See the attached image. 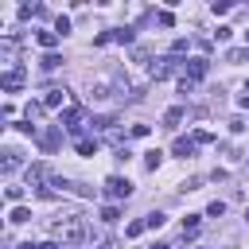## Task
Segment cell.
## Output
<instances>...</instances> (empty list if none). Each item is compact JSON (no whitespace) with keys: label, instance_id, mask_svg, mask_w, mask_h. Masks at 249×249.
<instances>
[{"label":"cell","instance_id":"cell-1","mask_svg":"<svg viewBox=\"0 0 249 249\" xmlns=\"http://www.w3.org/2000/svg\"><path fill=\"white\" fill-rule=\"evenodd\" d=\"M51 233H54V241H62V245H78V241H86L89 237V226H86V218H62V222H54L51 226Z\"/></svg>","mask_w":249,"mask_h":249},{"label":"cell","instance_id":"cell-2","mask_svg":"<svg viewBox=\"0 0 249 249\" xmlns=\"http://www.w3.org/2000/svg\"><path fill=\"white\" fill-rule=\"evenodd\" d=\"M206 70H210L206 58H187V62H183V78H187V82H202Z\"/></svg>","mask_w":249,"mask_h":249},{"label":"cell","instance_id":"cell-3","mask_svg":"<svg viewBox=\"0 0 249 249\" xmlns=\"http://www.w3.org/2000/svg\"><path fill=\"white\" fill-rule=\"evenodd\" d=\"M105 195H109V198H128V195H132V183L121 179V175H109V179H105Z\"/></svg>","mask_w":249,"mask_h":249},{"label":"cell","instance_id":"cell-4","mask_svg":"<svg viewBox=\"0 0 249 249\" xmlns=\"http://www.w3.org/2000/svg\"><path fill=\"white\" fill-rule=\"evenodd\" d=\"M39 144H43V152H54V148L62 144V124H51V128H43V132H39Z\"/></svg>","mask_w":249,"mask_h":249},{"label":"cell","instance_id":"cell-5","mask_svg":"<svg viewBox=\"0 0 249 249\" xmlns=\"http://www.w3.org/2000/svg\"><path fill=\"white\" fill-rule=\"evenodd\" d=\"M0 86H4V89H8V93H16V89H19V86H23V70H19V66H12V70H8V74H4V78H0Z\"/></svg>","mask_w":249,"mask_h":249},{"label":"cell","instance_id":"cell-6","mask_svg":"<svg viewBox=\"0 0 249 249\" xmlns=\"http://www.w3.org/2000/svg\"><path fill=\"white\" fill-rule=\"evenodd\" d=\"M175 66H179V62H175V54H171V58H160V62H152V78L160 82V78H167Z\"/></svg>","mask_w":249,"mask_h":249},{"label":"cell","instance_id":"cell-7","mask_svg":"<svg viewBox=\"0 0 249 249\" xmlns=\"http://www.w3.org/2000/svg\"><path fill=\"white\" fill-rule=\"evenodd\" d=\"M19 163H23V156H19L16 148H4V160H0V167H4V175H12V171H16Z\"/></svg>","mask_w":249,"mask_h":249},{"label":"cell","instance_id":"cell-8","mask_svg":"<svg viewBox=\"0 0 249 249\" xmlns=\"http://www.w3.org/2000/svg\"><path fill=\"white\" fill-rule=\"evenodd\" d=\"M62 101H66V89H62V86H51V89H47V97H43V105H47V109H54V105H62Z\"/></svg>","mask_w":249,"mask_h":249},{"label":"cell","instance_id":"cell-9","mask_svg":"<svg viewBox=\"0 0 249 249\" xmlns=\"http://www.w3.org/2000/svg\"><path fill=\"white\" fill-rule=\"evenodd\" d=\"M183 117H187V109H183V105L167 109V113H163V128H179V121H183Z\"/></svg>","mask_w":249,"mask_h":249},{"label":"cell","instance_id":"cell-10","mask_svg":"<svg viewBox=\"0 0 249 249\" xmlns=\"http://www.w3.org/2000/svg\"><path fill=\"white\" fill-rule=\"evenodd\" d=\"M8 222H12V226H23V222H31V210H27V206H12Z\"/></svg>","mask_w":249,"mask_h":249},{"label":"cell","instance_id":"cell-11","mask_svg":"<svg viewBox=\"0 0 249 249\" xmlns=\"http://www.w3.org/2000/svg\"><path fill=\"white\" fill-rule=\"evenodd\" d=\"M35 43H39V47H47V51H51V47H54V43H58V31H39V35H35ZM51 54H54V51H51Z\"/></svg>","mask_w":249,"mask_h":249},{"label":"cell","instance_id":"cell-12","mask_svg":"<svg viewBox=\"0 0 249 249\" xmlns=\"http://www.w3.org/2000/svg\"><path fill=\"white\" fill-rule=\"evenodd\" d=\"M171 152H175V156H183V160H187V156H195V140H183V136H179V140H175V148H171Z\"/></svg>","mask_w":249,"mask_h":249},{"label":"cell","instance_id":"cell-13","mask_svg":"<svg viewBox=\"0 0 249 249\" xmlns=\"http://www.w3.org/2000/svg\"><path fill=\"white\" fill-rule=\"evenodd\" d=\"M160 163H163V152H160V148H152V152L144 156V167H148V171H156Z\"/></svg>","mask_w":249,"mask_h":249},{"label":"cell","instance_id":"cell-14","mask_svg":"<svg viewBox=\"0 0 249 249\" xmlns=\"http://www.w3.org/2000/svg\"><path fill=\"white\" fill-rule=\"evenodd\" d=\"M78 152H82V156H93V152H97V140H89V136H78Z\"/></svg>","mask_w":249,"mask_h":249},{"label":"cell","instance_id":"cell-15","mask_svg":"<svg viewBox=\"0 0 249 249\" xmlns=\"http://www.w3.org/2000/svg\"><path fill=\"white\" fill-rule=\"evenodd\" d=\"M226 58L230 62H245L249 58V47H233V51H226Z\"/></svg>","mask_w":249,"mask_h":249},{"label":"cell","instance_id":"cell-16","mask_svg":"<svg viewBox=\"0 0 249 249\" xmlns=\"http://www.w3.org/2000/svg\"><path fill=\"white\" fill-rule=\"evenodd\" d=\"M144 230H148V222H128V226H124V237H140Z\"/></svg>","mask_w":249,"mask_h":249},{"label":"cell","instance_id":"cell-17","mask_svg":"<svg viewBox=\"0 0 249 249\" xmlns=\"http://www.w3.org/2000/svg\"><path fill=\"white\" fill-rule=\"evenodd\" d=\"M39 66H43V70H54V66H62V54H43Z\"/></svg>","mask_w":249,"mask_h":249},{"label":"cell","instance_id":"cell-18","mask_svg":"<svg viewBox=\"0 0 249 249\" xmlns=\"http://www.w3.org/2000/svg\"><path fill=\"white\" fill-rule=\"evenodd\" d=\"M113 39H117V43H132V27H117Z\"/></svg>","mask_w":249,"mask_h":249},{"label":"cell","instance_id":"cell-19","mask_svg":"<svg viewBox=\"0 0 249 249\" xmlns=\"http://www.w3.org/2000/svg\"><path fill=\"white\" fill-rule=\"evenodd\" d=\"M206 214H210V218H222V214H226V202H218V198H214V202L206 206Z\"/></svg>","mask_w":249,"mask_h":249},{"label":"cell","instance_id":"cell-20","mask_svg":"<svg viewBox=\"0 0 249 249\" xmlns=\"http://www.w3.org/2000/svg\"><path fill=\"white\" fill-rule=\"evenodd\" d=\"M117 218H121V206H105L101 210V222H117Z\"/></svg>","mask_w":249,"mask_h":249},{"label":"cell","instance_id":"cell-21","mask_svg":"<svg viewBox=\"0 0 249 249\" xmlns=\"http://www.w3.org/2000/svg\"><path fill=\"white\" fill-rule=\"evenodd\" d=\"M4 195H8V202H16V206H19V198H23V187H8Z\"/></svg>","mask_w":249,"mask_h":249},{"label":"cell","instance_id":"cell-22","mask_svg":"<svg viewBox=\"0 0 249 249\" xmlns=\"http://www.w3.org/2000/svg\"><path fill=\"white\" fill-rule=\"evenodd\" d=\"M144 222H148V230H160V226H163V214H160V210H156V214H148V218H144Z\"/></svg>","mask_w":249,"mask_h":249},{"label":"cell","instance_id":"cell-23","mask_svg":"<svg viewBox=\"0 0 249 249\" xmlns=\"http://www.w3.org/2000/svg\"><path fill=\"white\" fill-rule=\"evenodd\" d=\"M54 31H58V35H66V31H70V19H66V16H58V19H54Z\"/></svg>","mask_w":249,"mask_h":249},{"label":"cell","instance_id":"cell-24","mask_svg":"<svg viewBox=\"0 0 249 249\" xmlns=\"http://www.w3.org/2000/svg\"><path fill=\"white\" fill-rule=\"evenodd\" d=\"M191 140H195V144H210V140H214V136H210V132H206V128H198V132H195V136H191Z\"/></svg>","mask_w":249,"mask_h":249},{"label":"cell","instance_id":"cell-25","mask_svg":"<svg viewBox=\"0 0 249 249\" xmlns=\"http://www.w3.org/2000/svg\"><path fill=\"white\" fill-rule=\"evenodd\" d=\"M245 93H249V82H245Z\"/></svg>","mask_w":249,"mask_h":249},{"label":"cell","instance_id":"cell-26","mask_svg":"<svg viewBox=\"0 0 249 249\" xmlns=\"http://www.w3.org/2000/svg\"><path fill=\"white\" fill-rule=\"evenodd\" d=\"M245 43H249V31H245Z\"/></svg>","mask_w":249,"mask_h":249},{"label":"cell","instance_id":"cell-27","mask_svg":"<svg viewBox=\"0 0 249 249\" xmlns=\"http://www.w3.org/2000/svg\"><path fill=\"white\" fill-rule=\"evenodd\" d=\"M245 218H249V210H245Z\"/></svg>","mask_w":249,"mask_h":249}]
</instances>
